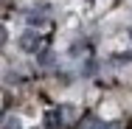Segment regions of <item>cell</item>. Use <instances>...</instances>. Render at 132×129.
Instances as JSON below:
<instances>
[{
    "label": "cell",
    "instance_id": "obj_3",
    "mask_svg": "<svg viewBox=\"0 0 132 129\" xmlns=\"http://www.w3.org/2000/svg\"><path fill=\"white\" fill-rule=\"evenodd\" d=\"M87 51H90V48H87V42H76V45L70 48V56H84Z\"/></svg>",
    "mask_w": 132,
    "mask_h": 129
},
{
    "label": "cell",
    "instance_id": "obj_2",
    "mask_svg": "<svg viewBox=\"0 0 132 129\" xmlns=\"http://www.w3.org/2000/svg\"><path fill=\"white\" fill-rule=\"evenodd\" d=\"M45 126H48V129H62V126H65V121H62V109H59V107L45 112Z\"/></svg>",
    "mask_w": 132,
    "mask_h": 129
},
{
    "label": "cell",
    "instance_id": "obj_5",
    "mask_svg": "<svg viewBox=\"0 0 132 129\" xmlns=\"http://www.w3.org/2000/svg\"><path fill=\"white\" fill-rule=\"evenodd\" d=\"M39 62H42V65H51V62H53V53L51 51H39Z\"/></svg>",
    "mask_w": 132,
    "mask_h": 129
},
{
    "label": "cell",
    "instance_id": "obj_4",
    "mask_svg": "<svg viewBox=\"0 0 132 129\" xmlns=\"http://www.w3.org/2000/svg\"><path fill=\"white\" fill-rule=\"evenodd\" d=\"M28 23H31V25H45L48 20H45L39 11H31V14H28Z\"/></svg>",
    "mask_w": 132,
    "mask_h": 129
},
{
    "label": "cell",
    "instance_id": "obj_6",
    "mask_svg": "<svg viewBox=\"0 0 132 129\" xmlns=\"http://www.w3.org/2000/svg\"><path fill=\"white\" fill-rule=\"evenodd\" d=\"M87 129H112V126H110V124H101V121H90Z\"/></svg>",
    "mask_w": 132,
    "mask_h": 129
},
{
    "label": "cell",
    "instance_id": "obj_1",
    "mask_svg": "<svg viewBox=\"0 0 132 129\" xmlns=\"http://www.w3.org/2000/svg\"><path fill=\"white\" fill-rule=\"evenodd\" d=\"M20 48L26 53H39L42 51V37H39L37 31H26V34L20 37Z\"/></svg>",
    "mask_w": 132,
    "mask_h": 129
},
{
    "label": "cell",
    "instance_id": "obj_8",
    "mask_svg": "<svg viewBox=\"0 0 132 129\" xmlns=\"http://www.w3.org/2000/svg\"><path fill=\"white\" fill-rule=\"evenodd\" d=\"M6 129H20V121H17V118H9V121H6Z\"/></svg>",
    "mask_w": 132,
    "mask_h": 129
},
{
    "label": "cell",
    "instance_id": "obj_7",
    "mask_svg": "<svg viewBox=\"0 0 132 129\" xmlns=\"http://www.w3.org/2000/svg\"><path fill=\"white\" fill-rule=\"evenodd\" d=\"M6 39H9V31H6V25H0V48L6 45Z\"/></svg>",
    "mask_w": 132,
    "mask_h": 129
},
{
    "label": "cell",
    "instance_id": "obj_9",
    "mask_svg": "<svg viewBox=\"0 0 132 129\" xmlns=\"http://www.w3.org/2000/svg\"><path fill=\"white\" fill-rule=\"evenodd\" d=\"M129 39H132V28H129Z\"/></svg>",
    "mask_w": 132,
    "mask_h": 129
}]
</instances>
